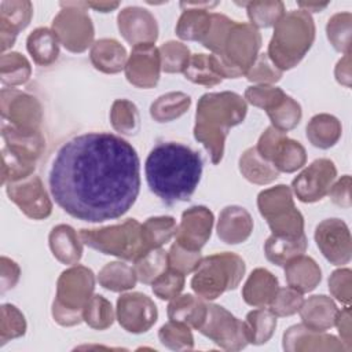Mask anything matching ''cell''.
Wrapping results in <instances>:
<instances>
[{
  "label": "cell",
  "mask_w": 352,
  "mask_h": 352,
  "mask_svg": "<svg viewBox=\"0 0 352 352\" xmlns=\"http://www.w3.org/2000/svg\"><path fill=\"white\" fill-rule=\"evenodd\" d=\"M48 186L74 219L103 223L124 216L140 191V161L121 136L87 132L65 142L52 158Z\"/></svg>",
  "instance_id": "obj_1"
},
{
  "label": "cell",
  "mask_w": 352,
  "mask_h": 352,
  "mask_svg": "<svg viewBox=\"0 0 352 352\" xmlns=\"http://www.w3.org/2000/svg\"><path fill=\"white\" fill-rule=\"evenodd\" d=\"M202 169L199 153L179 142L155 144L144 162L150 191L166 205L188 201L199 184Z\"/></svg>",
  "instance_id": "obj_2"
},
{
  "label": "cell",
  "mask_w": 352,
  "mask_h": 352,
  "mask_svg": "<svg viewBox=\"0 0 352 352\" xmlns=\"http://www.w3.org/2000/svg\"><path fill=\"white\" fill-rule=\"evenodd\" d=\"M245 99L230 91L208 92L197 104L194 138L210 154L212 164H219L224 154V142L230 129L245 120Z\"/></svg>",
  "instance_id": "obj_3"
},
{
  "label": "cell",
  "mask_w": 352,
  "mask_h": 352,
  "mask_svg": "<svg viewBox=\"0 0 352 352\" xmlns=\"http://www.w3.org/2000/svg\"><path fill=\"white\" fill-rule=\"evenodd\" d=\"M315 40V23L302 10L285 12L275 23L267 55L279 70H289L300 63Z\"/></svg>",
  "instance_id": "obj_4"
},
{
  "label": "cell",
  "mask_w": 352,
  "mask_h": 352,
  "mask_svg": "<svg viewBox=\"0 0 352 352\" xmlns=\"http://www.w3.org/2000/svg\"><path fill=\"white\" fill-rule=\"evenodd\" d=\"M245 261L235 253L223 252L204 257L191 278V289L204 300H214L234 290L245 275Z\"/></svg>",
  "instance_id": "obj_5"
},
{
  "label": "cell",
  "mask_w": 352,
  "mask_h": 352,
  "mask_svg": "<svg viewBox=\"0 0 352 352\" xmlns=\"http://www.w3.org/2000/svg\"><path fill=\"white\" fill-rule=\"evenodd\" d=\"M95 275L84 265L65 270L56 282L52 316L60 326H74L82 320V309L94 296Z\"/></svg>",
  "instance_id": "obj_6"
},
{
  "label": "cell",
  "mask_w": 352,
  "mask_h": 352,
  "mask_svg": "<svg viewBox=\"0 0 352 352\" xmlns=\"http://www.w3.org/2000/svg\"><path fill=\"white\" fill-rule=\"evenodd\" d=\"M78 234L87 246L103 254L116 256L128 261H135L150 250L143 238L142 224L136 219H128L121 224L102 228H82Z\"/></svg>",
  "instance_id": "obj_7"
},
{
  "label": "cell",
  "mask_w": 352,
  "mask_h": 352,
  "mask_svg": "<svg viewBox=\"0 0 352 352\" xmlns=\"http://www.w3.org/2000/svg\"><path fill=\"white\" fill-rule=\"evenodd\" d=\"M261 47V36L250 23L234 22L220 55L210 54L216 73L221 78L245 76Z\"/></svg>",
  "instance_id": "obj_8"
},
{
  "label": "cell",
  "mask_w": 352,
  "mask_h": 352,
  "mask_svg": "<svg viewBox=\"0 0 352 352\" xmlns=\"http://www.w3.org/2000/svg\"><path fill=\"white\" fill-rule=\"evenodd\" d=\"M257 206L274 235L294 238L304 234V217L296 209L292 188L287 186L263 190L257 197Z\"/></svg>",
  "instance_id": "obj_9"
},
{
  "label": "cell",
  "mask_w": 352,
  "mask_h": 352,
  "mask_svg": "<svg viewBox=\"0 0 352 352\" xmlns=\"http://www.w3.org/2000/svg\"><path fill=\"white\" fill-rule=\"evenodd\" d=\"M62 10L52 21V30L59 43L70 52H84L94 40V25L85 1H62Z\"/></svg>",
  "instance_id": "obj_10"
},
{
  "label": "cell",
  "mask_w": 352,
  "mask_h": 352,
  "mask_svg": "<svg viewBox=\"0 0 352 352\" xmlns=\"http://www.w3.org/2000/svg\"><path fill=\"white\" fill-rule=\"evenodd\" d=\"M198 331L226 351H239L249 344L245 322L217 304H208L205 322Z\"/></svg>",
  "instance_id": "obj_11"
},
{
  "label": "cell",
  "mask_w": 352,
  "mask_h": 352,
  "mask_svg": "<svg viewBox=\"0 0 352 352\" xmlns=\"http://www.w3.org/2000/svg\"><path fill=\"white\" fill-rule=\"evenodd\" d=\"M257 151L279 172L292 173L305 165L307 153L302 144L286 136L285 132L268 126L258 139Z\"/></svg>",
  "instance_id": "obj_12"
},
{
  "label": "cell",
  "mask_w": 352,
  "mask_h": 352,
  "mask_svg": "<svg viewBox=\"0 0 352 352\" xmlns=\"http://www.w3.org/2000/svg\"><path fill=\"white\" fill-rule=\"evenodd\" d=\"M336 177L337 169L333 161L327 158L315 160L293 179L292 192L304 204L320 201L329 194Z\"/></svg>",
  "instance_id": "obj_13"
},
{
  "label": "cell",
  "mask_w": 352,
  "mask_h": 352,
  "mask_svg": "<svg viewBox=\"0 0 352 352\" xmlns=\"http://www.w3.org/2000/svg\"><path fill=\"white\" fill-rule=\"evenodd\" d=\"M3 121L16 129L40 131L43 110L40 102L25 92L14 88L1 89Z\"/></svg>",
  "instance_id": "obj_14"
},
{
  "label": "cell",
  "mask_w": 352,
  "mask_h": 352,
  "mask_svg": "<svg viewBox=\"0 0 352 352\" xmlns=\"http://www.w3.org/2000/svg\"><path fill=\"white\" fill-rule=\"evenodd\" d=\"M6 191L10 199L28 217L34 220L45 219L52 212V202L45 191L41 179L32 175L26 179L7 183Z\"/></svg>",
  "instance_id": "obj_15"
},
{
  "label": "cell",
  "mask_w": 352,
  "mask_h": 352,
  "mask_svg": "<svg viewBox=\"0 0 352 352\" xmlns=\"http://www.w3.org/2000/svg\"><path fill=\"white\" fill-rule=\"evenodd\" d=\"M314 236L320 253L327 261L334 265H344L351 261V232L341 219H324L316 226Z\"/></svg>",
  "instance_id": "obj_16"
},
{
  "label": "cell",
  "mask_w": 352,
  "mask_h": 352,
  "mask_svg": "<svg viewBox=\"0 0 352 352\" xmlns=\"http://www.w3.org/2000/svg\"><path fill=\"white\" fill-rule=\"evenodd\" d=\"M116 316L122 329L129 333H146L158 318L154 301L139 292L125 293L118 297Z\"/></svg>",
  "instance_id": "obj_17"
},
{
  "label": "cell",
  "mask_w": 352,
  "mask_h": 352,
  "mask_svg": "<svg viewBox=\"0 0 352 352\" xmlns=\"http://www.w3.org/2000/svg\"><path fill=\"white\" fill-rule=\"evenodd\" d=\"M126 80L143 89L157 85L161 73V56L154 44H139L132 47L125 65Z\"/></svg>",
  "instance_id": "obj_18"
},
{
  "label": "cell",
  "mask_w": 352,
  "mask_h": 352,
  "mask_svg": "<svg viewBox=\"0 0 352 352\" xmlns=\"http://www.w3.org/2000/svg\"><path fill=\"white\" fill-rule=\"evenodd\" d=\"M117 25L121 36L132 45L154 44L158 38V25L154 15L142 7L131 6L118 12Z\"/></svg>",
  "instance_id": "obj_19"
},
{
  "label": "cell",
  "mask_w": 352,
  "mask_h": 352,
  "mask_svg": "<svg viewBox=\"0 0 352 352\" xmlns=\"http://www.w3.org/2000/svg\"><path fill=\"white\" fill-rule=\"evenodd\" d=\"M213 227V213L206 206H192L183 212L176 231V243L199 252L208 242Z\"/></svg>",
  "instance_id": "obj_20"
},
{
  "label": "cell",
  "mask_w": 352,
  "mask_h": 352,
  "mask_svg": "<svg viewBox=\"0 0 352 352\" xmlns=\"http://www.w3.org/2000/svg\"><path fill=\"white\" fill-rule=\"evenodd\" d=\"M217 4V1H182L183 12L176 23V34L182 40L202 41L212 25L209 10Z\"/></svg>",
  "instance_id": "obj_21"
},
{
  "label": "cell",
  "mask_w": 352,
  "mask_h": 352,
  "mask_svg": "<svg viewBox=\"0 0 352 352\" xmlns=\"http://www.w3.org/2000/svg\"><path fill=\"white\" fill-rule=\"evenodd\" d=\"M285 351H344L345 346L337 337L326 331H316L307 326L294 324L283 334ZM346 351V349H345Z\"/></svg>",
  "instance_id": "obj_22"
},
{
  "label": "cell",
  "mask_w": 352,
  "mask_h": 352,
  "mask_svg": "<svg viewBox=\"0 0 352 352\" xmlns=\"http://www.w3.org/2000/svg\"><path fill=\"white\" fill-rule=\"evenodd\" d=\"M33 16V6L25 0H4L0 3V36L1 51L14 45L15 38L23 30Z\"/></svg>",
  "instance_id": "obj_23"
},
{
  "label": "cell",
  "mask_w": 352,
  "mask_h": 352,
  "mask_svg": "<svg viewBox=\"0 0 352 352\" xmlns=\"http://www.w3.org/2000/svg\"><path fill=\"white\" fill-rule=\"evenodd\" d=\"M253 231V219L250 213L238 205L226 206L217 221V236L228 245L245 242Z\"/></svg>",
  "instance_id": "obj_24"
},
{
  "label": "cell",
  "mask_w": 352,
  "mask_h": 352,
  "mask_svg": "<svg viewBox=\"0 0 352 352\" xmlns=\"http://www.w3.org/2000/svg\"><path fill=\"white\" fill-rule=\"evenodd\" d=\"M298 314L304 326L316 331H326L334 326L338 308L330 297L320 294L304 300Z\"/></svg>",
  "instance_id": "obj_25"
},
{
  "label": "cell",
  "mask_w": 352,
  "mask_h": 352,
  "mask_svg": "<svg viewBox=\"0 0 352 352\" xmlns=\"http://www.w3.org/2000/svg\"><path fill=\"white\" fill-rule=\"evenodd\" d=\"M48 242L54 257L63 264L74 265L82 257V241L80 234L67 224L55 226L50 232Z\"/></svg>",
  "instance_id": "obj_26"
},
{
  "label": "cell",
  "mask_w": 352,
  "mask_h": 352,
  "mask_svg": "<svg viewBox=\"0 0 352 352\" xmlns=\"http://www.w3.org/2000/svg\"><path fill=\"white\" fill-rule=\"evenodd\" d=\"M285 278L290 287L300 293H309L319 285L322 279V271L316 261L309 257L300 254L285 265Z\"/></svg>",
  "instance_id": "obj_27"
},
{
  "label": "cell",
  "mask_w": 352,
  "mask_h": 352,
  "mask_svg": "<svg viewBox=\"0 0 352 352\" xmlns=\"http://www.w3.org/2000/svg\"><path fill=\"white\" fill-rule=\"evenodd\" d=\"M1 136L4 146L34 162L45 150V139L40 131H22L3 122Z\"/></svg>",
  "instance_id": "obj_28"
},
{
  "label": "cell",
  "mask_w": 352,
  "mask_h": 352,
  "mask_svg": "<svg viewBox=\"0 0 352 352\" xmlns=\"http://www.w3.org/2000/svg\"><path fill=\"white\" fill-rule=\"evenodd\" d=\"M208 314V304L204 298L192 294H182L170 300L168 305V318L172 322H177L198 330L205 322Z\"/></svg>",
  "instance_id": "obj_29"
},
{
  "label": "cell",
  "mask_w": 352,
  "mask_h": 352,
  "mask_svg": "<svg viewBox=\"0 0 352 352\" xmlns=\"http://www.w3.org/2000/svg\"><path fill=\"white\" fill-rule=\"evenodd\" d=\"M89 58L95 69L107 73L116 74L125 69L128 55L124 45H121L114 38H100L91 45Z\"/></svg>",
  "instance_id": "obj_30"
},
{
  "label": "cell",
  "mask_w": 352,
  "mask_h": 352,
  "mask_svg": "<svg viewBox=\"0 0 352 352\" xmlns=\"http://www.w3.org/2000/svg\"><path fill=\"white\" fill-rule=\"evenodd\" d=\"M279 285L275 275L265 268H256L242 289V297L252 307H265L271 302Z\"/></svg>",
  "instance_id": "obj_31"
},
{
  "label": "cell",
  "mask_w": 352,
  "mask_h": 352,
  "mask_svg": "<svg viewBox=\"0 0 352 352\" xmlns=\"http://www.w3.org/2000/svg\"><path fill=\"white\" fill-rule=\"evenodd\" d=\"M239 172L253 184H268L279 176V170L272 162L265 160L256 147L246 148L239 158Z\"/></svg>",
  "instance_id": "obj_32"
},
{
  "label": "cell",
  "mask_w": 352,
  "mask_h": 352,
  "mask_svg": "<svg viewBox=\"0 0 352 352\" xmlns=\"http://www.w3.org/2000/svg\"><path fill=\"white\" fill-rule=\"evenodd\" d=\"M59 38L50 28H37L26 38V48L34 63L50 66L59 56Z\"/></svg>",
  "instance_id": "obj_33"
},
{
  "label": "cell",
  "mask_w": 352,
  "mask_h": 352,
  "mask_svg": "<svg viewBox=\"0 0 352 352\" xmlns=\"http://www.w3.org/2000/svg\"><path fill=\"white\" fill-rule=\"evenodd\" d=\"M342 126L337 117L320 113L314 116L307 124V139L318 148H330L341 138Z\"/></svg>",
  "instance_id": "obj_34"
},
{
  "label": "cell",
  "mask_w": 352,
  "mask_h": 352,
  "mask_svg": "<svg viewBox=\"0 0 352 352\" xmlns=\"http://www.w3.org/2000/svg\"><path fill=\"white\" fill-rule=\"evenodd\" d=\"M308 246V241L305 234L294 238L271 235L264 243V253L268 261L275 265L283 267L292 258L304 254Z\"/></svg>",
  "instance_id": "obj_35"
},
{
  "label": "cell",
  "mask_w": 352,
  "mask_h": 352,
  "mask_svg": "<svg viewBox=\"0 0 352 352\" xmlns=\"http://www.w3.org/2000/svg\"><path fill=\"white\" fill-rule=\"evenodd\" d=\"M191 104V98L184 92H168L158 96L150 106V116L157 122H169L183 116Z\"/></svg>",
  "instance_id": "obj_36"
},
{
  "label": "cell",
  "mask_w": 352,
  "mask_h": 352,
  "mask_svg": "<svg viewBox=\"0 0 352 352\" xmlns=\"http://www.w3.org/2000/svg\"><path fill=\"white\" fill-rule=\"evenodd\" d=\"M138 276L133 267L122 261L107 263L98 274V282L110 292H125L136 285Z\"/></svg>",
  "instance_id": "obj_37"
},
{
  "label": "cell",
  "mask_w": 352,
  "mask_h": 352,
  "mask_svg": "<svg viewBox=\"0 0 352 352\" xmlns=\"http://www.w3.org/2000/svg\"><path fill=\"white\" fill-rule=\"evenodd\" d=\"M243 322L246 326L249 344L254 345L265 344L276 329V316L264 307H257V309L250 311Z\"/></svg>",
  "instance_id": "obj_38"
},
{
  "label": "cell",
  "mask_w": 352,
  "mask_h": 352,
  "mask_svg": "<svg viewBox=\"0 0 352 352\" xmlns=\"http://www.w3.org/2000/svg\"><path fill=\"white\" fill-rule=\"evenodd\" d=\"M133 263L138 280L151 285L162 272L168 270V252L161 248H154L147 250Z\"/></svg>",
  "instance_id": "obj_39"
},
{
  "label": "cell",
  "mask_w": 352,
  "mask_h": 352,
  "mask_svg": "<svg viewBox=\"0 0 352 352\" xmlns=\"http://www.w3.org/2000/svg\"><path fill=\"white\" fill-rule=\"evenodd\" d=\"M177 231L176 220L172 216H155L148 217L142 224V232L148 249L161 248L168 243Z\"/></svg>",
  "instance_id": "obj_40"
},
{
  "label": "cell",
  "mask_w": 352,
  "mask_h": 352,
  "mask_svg": "<svg viewBox=\"0 0 352 352\" xmlns=\"http://www.w3.org/2000/svg\"><path fill=\"white\" fill-rule=\"evenodd\" d=\"M32 74L29 60L19 52L3 54L0 58V78L3 84L15 87L25 84Z\"/></svg>",
  "instance_id": "obj_41"
},
{
  "label": "cell",
  "mask_w": 352,
  "mask_h": 352,
  "mask_svg": "<svg viewBox=\"0 0 352 352\" xmlns=\"http://www.w3.org/2000/svg\"><path fill=\"white\" fill-rule=\"evenodd\" d=\"M239 6L246 7V12L250 21V25L257 28H271L283 16L285 6L282 1H249L238 3Z\"/></svg>",
  "instance_id": "obj_42"
},
{
  "label": "cell",
  "mask_w": 352,
  "mask_h": 352,
  "mask_svg": "<svg viewBox=\"0 0 352 352\" xmlns=\"http://www.w3.org/2000/svg\"><path fill=\"white\" fill-rule=\"evenodd\" d=\"M110 121L113 128L122 135H135L140 128L138 107L128 99H117L113 102Z\"/></svg>",
  "instance_id": "obj_43"
},
{
  "label": "cell",
  "mask_w": 352,
  "mask_h": 352,
  "mask_svg": "<svg viewBox=\"0 0 352 352\" xmlns=\"http://www.w3.org/2000/svg\"><path fill=\"white\" fill-rule=\"evenodd\" d=\"M184 77L194 84L213 87L221 82V77L216 73L210 55L194 54L191 55L184 72Z\"/></svg>",
  "instance_id": "obj_44"
},
{
  "label": "cell",
  "mask_w": 352,
  "mask_h": 352,
  "mask_svg": "<svg viewBox=\"0 0 352 352\" xmlns=\"http://www.w3.org/2000/svg\"><path fill=\"white\" fill-rule=\"evenodd\" d=\"M3 168H1V183L18 182L33 175L36 169V162L30 161L18 153L12 151L7 146H3Z\"/></svg>",
  "instance_id": "obj_45"
},
{
  "label": "cell",
  "mask_w": 352,
  "mask_h": 352,
  "mask_svg": "<svg viewBox=\"0 0 352 352\" xmlns=\"http://www.w3.org/2000/svg\"><path fill=\"white\" fill-rule=\"evenodd\" d=\"M82 320L95 330H104L114 322L111 302L100 294H94L82 309Z\"/></svg>",
  "instance_id": "obj_46"
},
{
  "label": "cell",
  "mask_w": 352,
  "mask_h": 352,
  "mask_svg": "<svg viewBox=\"0 0 352 352\" xmlns=\"http://www.w3.org/2000/svg\"><path fill=\"white\" fill-rule=\"evenodd\" d=\"M351 12H337L331 18H329L326 25V33L330 44L334 47L336 51L342 54L351 52Z\"/></svg>",
  "instance_id": "obj_47"
},
{
  "label": "cell",
  "mask_w": 352,
  "mask_h": 352,
  "mask_svg": "<svg viewBox=\"0 0 352 352\" xmlns=\"http://www.w3.org/2000/svg\"><path fill=\"white\" fill-rule=\"evenodd\" d=\"M267 114L272 122V126L285 133L296 128L302 117L300 103L289 95H286L285 99L276 107L268 110Z\"/></svg>",
  "instance_id": "obj_48"
},
{
  "label": "cell",
  "mask_w": 352,
  "mask_h": 352,
  "mask_svg": "<svg viewBox=\"0 0 352 352\" xmlns=\"http://www.w3.org/2000/svg\"><path fill=\"white\" fill-rule=\"evenodd\" d=\"M161 70L165 73H183L191 55L187 45L179 41H166L160 48Z\"/></svg>",
  "instance_id": "obj_49"
},
{
  "label": "cell",
  "mask_w": 352,
  "mask_h": 352,
  "mask_svg": "<svg viewBox=\"0 0 352 352\" xmlns=\"http://www.w3.org/2000/svg\"><path fill=\"white\" fill-rule=\"evenodd\" d=\"M158 338L162 345L173 351H190L194 346V338L191 329L186 324L169 320L161 326Z\"/></svg>",
  "instance_id": "obj_50"
},
{
  "label": "cell",
  "mask_w": 352,
  "mask_h": 352,
  "mask_svg": "<svg viewBox=\"0 0 352 352\" xmlns=\"http://www.w3.org/2000/svg\"><path fill=\"white\" fill-rule=\"evenodd\" d=\"M235 21L230 19L228 16L217 12H212V25L206 37L201 41L205 48H208L212 54L220 55L226 43V38L230 33Z\"/></svg>",
  "instance_id": "obj_51"
},
{
  "label": "cell",
  "mask_w": 352,
  "mask_h": 352,
  "mask_svg": "<svg viewBox=\"0 0 352 352\" xmlns=\"http://www.w3.org/2000/svg\"><path fill=\"white\" fill-rule=\"evenodd\" d=\"M285 96L286 94L280 88L267 84L252 85L245 91V99L250 104L264 109L265 111L276 107L285 99Z\"/></svg>",
  "instance_id": "obj_52"
},
{
  "label": "cell",
  "mask_w": 352,
  "mask_h": 352,
  "mask_svg": "<svg viewBox=\"0 0 352 352\" xmlns=\"http://www.w3.org/2000/svg\"><path fill=\"white\" fill-rule=\"evenodd\" d=\"M1 345L8 340L21 337L26 331V320L23 314L12 304L1 305V329H0Z\"/></svg>",
  "instance_id": "obj_53"
},
{
  "label": "cell",
  "mask_w": 352,
  "mask_h": 352,
  "mask_svg": "<svg viewBox=\"0 0 352 352\" xmlns=\"http://www.w3.org/2000/svg\"><path fill=\"white\" fill-rule=\"evenodd\" d=\"M304 301L302 293L298 290L287 286V287H279L275 293L274 298L271 300L270 311L276 316H290L298 312L301 304Z\"/></svg>",
  "instance_id": "obj_54"
},
{
  "label": "cell",
  "mask_w": 352,
  "mask_h": 352,
  "mask_svg": "<svg viewBox=\"0 0 352 352\" xmlns=\"http://www.w3.org/2000/svg\"><path fill=\"white\" fill-rule=\"evenodd\" d=\"M202 260L199 252L188 250L179 243H173L168 252V268L175 270L183 275H188L197 270Z\"/></svg>",
  "instance_id": "obj_55"
},
{
  "label": "cell",
  "mask_w": 352,
  "mask_h": 352,
  "mask_svg": "<svg viewBox=\"0 0 352 352\" xmlns=\"http://www.w3.org/2000/svg\"><path fill=\"white\" fill-rule=\"evenodd\" d=\"M282 74L283 72L272 63L267 54H258L245 76L252 82L272 85L274 82L280 80Z\"/></svg>",
  "instance_id": "obj_56"
},
{
  "label": "cell",
  "mask_w": 352,
  "mask_h": 352,
  "mask_svg": "<svg viewBox=\"0 0 352 352\" xmlns=\"http://www.w3.org/2000/svg\"><path fill=\"white\" fill-rule=\"evenodd\" d=\"M184 276L186 275L168 268L151 283L153 293L161 300H173L184 287Z\"/></svg>",
  "instance_id": "obj_57"
},
{
  "label": "cell",
  "mask_w": 352,
  "mask_h": 352,
  "mask_svg": "<svg viewBox=\"0 0 352 352\" xmlns=\"http://www.w3.org/2000/svg\"><path fill=\"white\" fill-rule=\"evenodd\" d=\"M351 270L341 268L334 271L329 278L330 293L344 305L351 304Z\"/></svg>",
  "instance_id": "obj_58"
},
{
  "label": "cell",
  "mask_w": 352,
  "mask_h": 352,
  "mask_svg": "<svg viewBox=\"0 0 352 352\" xmlns=\"http://www.w3.org/2000/svg\"><path fill=\"white\" fill-rule=\"evenodd\" d=\"M330 199L341 206V208H351V176L344 175L341 179H338L329 190Z\"/></svg>",
  "instance_id": "obj_59"
},
{
  "label": "cell",
  "mask_w": 352,
  "mask_h": 352,
  "mask_svg": "<svg viewBox=\"0 0 352 352\" xmlns=\"http://www.w3.org/2000/svg\"><path fill=\"white\" fill-rule=\"evenodd\" d=\"M19 275H21V270L18 264L14 260L3 256L1 257V293L12 289L16 285Z\"/></svg>",
  "instance_id": "obj_60"
},
{
  "label": "cell",
  "mask_w": 352,
  "mask_h": 352,
  "mask_svg": "<svg viewBox=\"0 0 352 352\" xmlns=\"http://www.w3.org/2000/svg\"><path fill=\"white\" fill-rule=\"evenodd\" d=\"M334 326H337L340 337H341V342L344 344L346 351H351L352 344V336H351V307L345 305L341 311L338 309L337 318H336V323Z\"/></svg>",
  "instance_id": "obj_61"
},
{
  "label": "cell",
  "mask_w": 352,
  "mask_h": 352,
  "mask_svg": "<svg viewBox=\"0 0 352 352\" xmlns=\"http://www.w3.org/2000/svg\"><path fill=\"white\" fill-rule=\"evenodd\" d=\"M336 80L345 85V87H351V52L344 54V56L338 60L336 70Z\"/></svg>",
  "instance_id": "obj_62"
},
{
  "label": "cell",
  "mask_w": 352,
  "mask_h": 352,
  "mask_svg": "<svg viewBox=\"0 0 352 352\" xmlns=\"http://www.w3.org/2000/svg\"><path fill=\"white\" fill-rule=\"evenodd\" d=\"M85 3L88 8H92L99 12H110L120 6L118 1H85Z\"/></svg>",
  "instance_id": "obj_63"
},
{
  "label": "cell",
  "mask_w": 352,
  "mask_h": 352,
  "mask_svg": "<svg viewBox=\"0 0 352 352\" xmlns=\"http://www.w3.org/2000/svg\"><path fill=\"white\" fill-rule=\"evenodd\" d=\"M297 6L300 7V10L305 11V12H320L322 10H324L329 6V1L326 3H318V1H298Z\"/></svg>",
  "instance_id": "obj_64"
}]
</instances>
